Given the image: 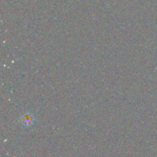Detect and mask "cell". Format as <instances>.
Returning a JSON list of instances; mask_svg holds the SVG:
<instances>
[{
    "instance_id": "cell-1",
    "label": "cell",
    "mask_w": 157,
    "mask_h": 157,
    "mask_svg": "<svg viewBox=\"0 0 157 157\" xmlns=\"http://www.w3.org/2000/svg\"><path fill=\"white\" fill-rule=\"evenodd\" d=\"M21 123L25 127L32 125L34 123V117L29 113H25L23 116H21Z\"/></svg>"
}]
</instances>
